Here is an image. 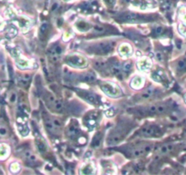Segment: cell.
Masks as SVG:
<instances>
[{
  "label": "cell",
  "instance_id": "obj_1",
  "mask_svg": "<svg viewBox=\"0 0 186 175\" xmlns=\"http://www.w3.org/2000/svg\"><path fill=\"white\" fill-rule=\"evenodd\" d=\"M44 100L46 101V103L47 106L54 111L57 112H60L63 108V105L62 102L60 101H59L58 99H56L51 93L48 92H45L44 94Z\"/></svg>",
  "mask_w": 186,
  "mask_h": 175
},
{
  "label": "cell",
  "instance_id": "obj_44",
  "mask_svg": "<svg viewBox=\"0 0 186 175\" xmlns=\"http://www.w3.org/2000/svg\"><path fill=\"white\" fill-rule=\"evenodd\" d=\"M125 1H129V0H125Z\"/></svg>",
  "mask_w": 186,
  "mask_h": 175
},
{
  "label": "cell",
  "instance_id": "obj_2",
  "mask_svg": "<svg viewBox=\"0 0 186 175\" xmlns=\"http://www.w3.org/2000/svg\"><path fill=\"white\" fill-rule=\"evenodd\" d=\"M65 62L71 67L79 68V69H83V68L87 67V65H88L86 59H84L83 57L78 56V55H70V56L66 57Z\"/></svg>",
  "mask_w": 186,
  "mask_h": 175
},
{
  "label": "cell",
  "instance_id": "obj_32",
  "mask_svg": "<svg viewBox=\"0 0 186 175\" xmlns=\"http://www.w3.org/2000/svg\"><path fill=\"white\" fill-rule=\"evenodd\" d=\"M179 31L182 35L186 36V25L185 24H181L179 26Z\"/></svg>",
  "mask_w": 186,
  "mask_h": 175
},
{
  "label": "cell",
  "instance_id": "obj_8",
  "mask_svg": "<svg viewBox=\"0 0 186 175\" xmlns=\"http://www.w3.org/2000/svg\"><path fill=\"white\" fill-rule=\"evenodd\" d=\"M78 94L85 101H87L88 102H89L91 104H97V102H98V101L96 99V96L94 94H92V93H89V92L84 91V90H78Z\"/></svg>",
  "mask_w": 186,
  "mask_h": 175
},
{
  "label": "cell",
  "instance_id": "obj_9",
  "mask_svg": "<svg viewBox=\"0 0 186 175\" xmlns=\"http://www.w3.org/2000/svg\"><path fill=\"white\" fill-rule=\"evenodd\" d=\"M150 150V145H143V146H139L137 148H135L132 150V156L134 157H141L142 155H144L145 153H147Z\"/></svg>",
  "mask_w": 186,
  "mask_h": 175
},
{
  "label": "cell",
  "instance_id": "obj_31",
  "mask_svg": "<svg viewBox=\"0 0 186 175\" xmlns=\"http://www.w3.org/2000/svg\"><path fill=\"white\" fill-rule=\"evenodd\" d=\"M17 29L13 26V27H11V28L9 29L7 35L9 36V37H13V36H15L17 35Z\"/></svg>",
  "mask_w": 186,
  "mask_h": 175
},
{
  "label": "cell",
  "instance_id": "obj_11",
  "mask_svg": "<svg viewBox=\"0 0 186 175\" xmlns=\"http://www.w3.org/2000/svg\"><path fill=\"white\" fill-rule=\"evenodd\" d=\"M84 122H85V126L88 127V129L89 130H92L95 128L96 124H97V118L92 114V115H89L85 118L84 120Z\"/></svg>",
  "mask_w": 186,
  "mask_h": 175
},
{
  "label": "cell",
  "instance_id": "obj_13",
  "mask_svg": "<svg viewBox=\"0 0 186 175\" xmlns=\"http://www.w3.org/2000/svg\"><path fill=\"white\" fill-rule=\"evenodd\" d=\"M79 79L83 82H87V83H91L94 82L96 80V77L93 73L91 72H88V73H84L82 75H80Z\"/></svg>",
  "mask_w": 186,
  "mask_h": 175
},
{
  "label": "cell",
  "instance_id": "obj_40",
  "mask_svg": "<svg viewBox=\"0 0 186 175\" xmlns=\"http://www.w3.org/2000/svg\"><path fill=\"white\" fill-rule=\"evenodd\" d=\"M105 2H106V4H107V5H109V6H112L115 4L116 0H105Z\"/></svg>",
  "mask_w": 186,
  "mask_h": 175
},
{
  "label": "cell",
  "instance_id": "obj_30",
  "mask_svg": "<svg viewBox=\"0 0 186 175\" xmlns=\"http://www.w3.org/2000/svg\"><path fill=\"white\" fill-rule=\"evenodd\" d=\"M25 158L28 161H29V162H35L36 161V157L31 152H29V151H26L25 152Z\"/></svg>",
  "mask_w": 186,
  "mask_h": 175
},
{
  "label": "cell",
  "instance_id": "obj_27",
  "mask_svg": "<svg viewBox=\"0 0 186 175\" xmlns=\"http://www.w3.org/2000/svg\"><path fill=\"white\" fill-rule=\"evenodd\" d=\"M177 69L180 71H183L186 69V59H181L178 64H177Z\"/></svg>",
  "mask_w": 186,
  "mask_h": 175
},
{
  "label": "cell",
  "instance_id": "obj_35",
  "mask_svg": "<svg viewBox=\"0 0 186 175\" xmlns=\"http://www.w3.org/2000/svg\"><path fill=\"white\" fill-rule=\"evenodd\" d=\"M6 134H7V130H6L5 127L0 126V136L4 137V136H6Z\"/></svg>",
  "mask_w": 186,
  "mask_h": 175
},
{
  "label": "cell",
  "instance_id": "obj_3",
  "mask_svg": "<svg viewBox=\"0 0 186 175\" xmlns=\"http://www.w3.org/2000/svg\"><path fill=\"white\" fill-rule=\"evenodd\" d=\"M101 89L103 90V92L105 94H107L108 96L112 97V98H117L119 96H120L121 91L120 89L114 84L110 83V82H101L100 83Z\"/></svg>",
  "mask_w": 186,
  "mask_h": 175
},
{
  "label": "cell",
  "instance_id": "obj_43",
  "mask_svg": "<svg viewBox=\"0 0 186 175\" xmlns=\"http://www.w3.org/2000/svg\"><path fill=\"white\" fill-rule=\"evenodd\" d=\"M185 101H186V95H185Z\"/></svg>",
  "mask_w": 186,
  "mask_h": 175
},
{
  "label": "cell",
  "instance_id": "obj_19",
  "mask_svg": "<svg viewBox=\"0 0 186 175\" xmlns=\"http://www.w3.org/2000/svg\"><path fill=\"white\" fill-rule=\"evenodd\" d=\"M153 91H154V89H153L152 87H150L149 89H147L141 95L142 100H148V99H150V98L152 96Z\"/></svg>",
  "mask_w": 186,
  "mask_h": 175
},
{
  "label": "cell",
  "instance_id": "obj_12",
  "mask_svg": "<svg viewBox=\"0 0 186 175\" xmlns=\"http://www.w3.org/2000/svg\"><path fill=\"white\" fill-rule=\"evenodd\" d=\"M138 67L142 71H148L151 67V62L148 59H142L138 62Z\"/></svg>",
  "mask_w": 186,
  "mask_h": 175
},
{
  "label": "cell",
  "instance_id": "obj_20",
  "mask_svg": "<svg viewBox=\"0 0 186 175\" xmlns=\"http://www.w3.org/2000/svg\"><path fill=\"white\" fill-rule=\"evenodd\" d=\"M76 27L80 30V31H85V30H88L89 29V25L84 21H79L78 23L76 24Z\"/></svg>",
  "mask_w": 186,
  "mask_h": 175
},
{
  "label": "cell",
  "instance_id": "obj_42",
  "mask_svg": "<svg viewBox=\"0 0 186 175\" xmlns=\"http://www.w3.org/2000/svg\"><path fill=\"white\" fill-rule=\"evenodd\" d=\"M182 20H183L184 24H185L186 25V13H184V14L182 15Z\"/></svg>",
  "mask_w": 186,
  "mask_h": 175
},
{
  "label": "cell",
  "instance_id": "obj_21",
  "mask_svg": "<svg viewBox=\"0 0 186 175\" xmlns=\"http://www.w3.org/2000/svg\"><path fill=\"white\" fill-rule=\"evenodd\" d=\"M101 133H97V134L95 135L93 140H92V142H91V146H92L93 148L99 147L100 144H101Z\"/></svg>",
  "mask_w": 186,
  "mask_h": 175
},
{
  "label": "cell",
  "instance_id": "obj_16",
  "mask_svg": "<svg viewBox=\"0 0 186 175\" xmlns=\"http://www.w3.org/2000/svg\"><path fill=\"white\" fill-rule=\"evenodd\" d=\"M150 77L152 78L153 80L157 81V82H162L165 79V76L164 73L161 71H153L150 75Z\"/></svg>",
  "mask_w": 186,
  "mask_h": 175
},
{
  "label": "cell",
  "instance_id": "obj_28",
  "mask_svg": "<svg viewBox=\"0 0 186 175\" xmlns=\"http://www.w3.org/2000/svg\"><path fill=\"white\" fill-rule=\"evenodd\" d=\"M167 111V107L164 104H159L157 105V114H162Z\"/></svg>",
  "mask_w": 186,
  "mask_h": 175
},
{
  "label": "cell",
  "instance_id": "obj_18",
  "mask_svg": "<svg viewBox=\"0 0 186 175\" xmlns=\"http://www.w3.org/2000/svg\"><path fill=\"white\" fill-rule=\"evenodd\" d=\"M80 173L82 174H92L94 173V167L91 163H88L81 169Z\"/></svg>",
  "mask_w": 186,
  "mask_h": 175
},
{
  "label": "cell",
  "instance_id": "obj_34",
  "mask_svg": "<svg viewBox=\"0 0 186 175\" xmlns=\"http://www.w3.org/2000/svg\"><path fill=\"white\" fill-rule=\"evenodd\" d=\"M131 69V64L130 63V62H128V63H126V64H124V66L122 67V70L124 72H128V71H130Z\"/></svg>",
  "mask_w": 186,
  "mask_h": 175
},
{
  "label": "cell",
  "instance_id": "obj_38",
  "mask_svg": "<svg viewBox=\"0 0 186 175\" xmlns=\"http://www.w3.org/2000/svg\"><path fill=\"white\" fill-rule=\"evenodd\" d=\"M105 114H106V116H108V117H112L113 114H114V111L112 110V108H110V109L106 110Z\"/></svg>",
  "mask_w": 186,
  "mask_h": 175
},
{
  "label": "cell",
  "instance_id": "obj_15",
  "mask_svg": "<svg viewBox=\"0 0 186 175\" xmlns=\"http://www.w3.org/2000/svg\"><path fill=\"white\" fill-rule=\"evenodd\" d=\"M142 85H143V78H142L141 76L135 77V78L132 79L131 83V88H133V89H140V88L142 87Z\"/></svg>",
  "mask_w": 186,
  "mask_h": 175
},
{
  "label": "cell",
  "instance_id": "obj_7",
  "mask_svg": "<svg viewBox=\"0 0 186 175\" xmlns=\"http://www.w3.org/2000/svg\"><path fill=\"white\" fill-rule=\"evenodd\" d=\"M44 121H45V126H46V128H47V130L48 131H50L51 133H54V134H57V133L59 132V128L55 126V124L53 123V120H52L51 118L45 117Z\"/></svg>",
  "mask_w": 186,
  "mask_h": 175
},
{
  "label": "cell",
  "instance_id": "obj_6",
  "mask_svg": "<svg viewBox=\"0 0 186 175\" xmlns=\"http://www.w3.org/2000/svg\"><path fill=\"white\" fill-rule=\"evenodd\" d=\"M160 129L154 125H150L146 126L142 131V135L145 137H155L160 135Z\"/></svg>",
  "mask_w": 186,
  "mask_h": 175
},
{
  "label": "cell",
  "instance_id": "obj_5",
  "mask_svg": "<svg viewBox=\"0 0 186 175\" xmlns=\"http://www.w3.org/2000/svg\"><path fill=\"white\" fill-rule=\"evenodd\" d=\"M113 48H114V44L112 42H103V43L98 44L94 48V50L99 54H108L113 50Z\"/></svg>",
  "mask_w": 186,
  "mask_h": 175
},
{
  "label": "cell",
  "instance_id": "obj_22",
  "mask_svg": "<svg viewBox=\"0 0 186 175\" xmlns=\"http://www.w3.org/2000/svg\"><path fill=\"white\" fill-rule=\"evenodd\" d=\"M68 133H69L70 137H71V138H73L75 136H77L78 133V130L77 126H75V125H70V128H69V131H68Z\"/></svg>",
  "mask_w": 186,
  "mask_h": 175
},
{
  "label": "cell",
  "instance_id": "obj_36",
  "mask_svg": "<svg viewBox=\"0 0 186 175\" xmlns=\"http://www.w3.org/2000/svg\"><path fill=\"white\" fill-rule=\"evenodd\" d=\"M2 147H0V155L2 154L3 156H5L6 154V147L5 145H1Z\"/></svg>",
  "mask_w": 186,
  "mask_h": 175
},
{
  "label": "cell",
  "instance_id": "obj_29",
  "mask_svg": "<svg viewBox=\"0 0 186 175\" xmlns=\"http://www.w3.org/2000/svg\"><path fill=\"white\" fill-rule=\"evenodd\" d=\"M47 31H48V25L47 23H43L41 25V27H40V33H41V35H46L47 33Z\"/></svg>",
  "mask_w": 186,
  "mask_h": 175
},
{
  "label": "cell",
  "instance_id": "obj_17",
  "mask_svg": "<svg viewBox=\"0 0 186 175\" xmlns=\"http://www.w3.org/2000/svg\"><path fill=\"white\" fill-rule=\"evenodd\" d=\"M110 70L112 74L114 75H119L120 72H121V67H120V64L117 61H114L112 62V64L110 65Z\"/></svg>",
  "mask_w": 186,
  "mask_h": 175
},
{
  "label": "cell",
  "instance_id": "obj_41",
  "mask_svg": "<svg viewBox=\"0 0 186 175\" xmlns=\"http://www.w3.org/2000/svg\"><path fill=\"white\" fill-rule=\"evenodd\" d=\"M16 94L15 93H13V94H11V97H10V102H15L16 101Z\"/></svg>",
  "mask_w": 186,
  "mask_h": 175
},
{
  "label": "cell",
  "instance_id": "obj_37",
  "mask_svg": "<svg viewBox=\"0 0 186 175\" xmlns=\"http://www.w3.org/2000/svg\"><path fill=\"white\" fill-rule=\"evenodd\" d=\"M155 32H156V34L161 35V34L163 32V29H162L161 27H157V28H156V29H155Z\"/></svg>",
  "mask_w": 186,
  "mask_h": 175
},
{
  "label": "cell",
  "instance_id": "obj_39",
  "mask_svg": "<svg viewBox=\"0 0 186 175\" xmlns=\"http://www.w3.org/2000/svg\"><path fill=\"white\" fill-rule=\"evenodd\" d=\"M12 167H14L15 168V170H13V169H11L12 171H14V173H16V172H17L18 170H19V165L17 164V163H14V164H12L11 165Z\"/></svg>",
  "mask_w": 186,
  "mask_h": 175
},
{
  "label": "cell",
  "instance_id": "obj_33",
  "mask_svg": "<svg viewBox=\"0 0 186 175\" xmlns=\"http://www.w3.org/2000/svg\"><path fill=\"white\" fill-rule=\"evenodd\" d=\"M104 31H105L104 28H102V27H101V26H96V27L94 28V32H96V33L101 34V33H103Z\"/></svg>",
  "mask_w": 186,
  "mask_h": 175
},
{
  "label": "cell",
  "instance_id": "obj_25",
  "mask_svg": "<svg viewBox=\"0 0 186 175\" xmlns=\"http://www.w3.org/2000/svg\"><path fill=\"white\" fill-rule=\"evenodd\" d=\"M36 143H37V149L40 152H44L47 149L46 147V144L42 141V140H36Z\"/></svg>",
  "mask_w": 186,
  "mask_h": 175
},
{
  "label": "cell",
  "instance_id": "obj_23",
  "mask_svg": "<svg viewBox=\"0 0 186 175\" xmlns=\"http://www.w3.org/2000/svg\"><path fill=\"white\" fill-rule=\"evenodd\" d=\"M18 130L22 136H26L28 134V128L25 124H18Z\"/></svg>",
  "mask_w": 186,
  "mask_h": 175
},
{
  "label": "cell",
  "instance_id": "obj_4",
  "mask_svg": "<svg viewBox=\"0 0 186 175\" xmlns=\"http://www.w3.org/2000/svg\"><path fill=\"white\" fill-rule=\"evenodd\" d=\"M120 19L124 22H131V23H136V22H142L143 20H148V17H141L137 14H123L120 16Z\"/></svg>",
  "mask_w": 186,
  "mask_h": 175
},
{
  "label": "cell",
  "instance_id": "obj_26",
  "mask_svg": "<svg viewBox=\"0 0 186 175\" xmlns=\"http://www.w3.org/2000/svg\"><path fill=\"white\" fill-rule=\"evenodd\" d=\"M17 65H18V67H19V68H21V69H26V68H28V67L29 63H28V60L23 59H18V60H17Z\"/></svg>",
  "mask_w": 186,
  "mask_h": 175
},
{
  "label": "cell",
  "instance_id": "obj_24",
  "mask_svg": "<svg viewBox=\"0 0 186 175\" xmlns=\"http://www.w3.org/2000/svg\"><path fill=\"white\" fill-rule=\"evenodd\" d=\"M173 145H164V146H161V149H160V152L161 154H165V153H168L169 151H171L173 150Z\"/></svg>",
  "mask_w": 186,
  "mask_h": 175
},
{
  "label": "cell",
  "instance_id": "obj_14",
  "mask_svg": "<svg viewBox=\"0 0 186 175\" xmlns=\"http://www.w3.org/2000/svg\"><path fill=\"white\" fill-rule=\"evenodd\" d=\"M120 54L122 57H129L131 54V46L127 45V44H123L119 48Z\"/></svg>",
  "mask_w": 186,
  "mask_h": 175
},
{
  "label": "cell",
  "instance_id": "obj_10",
  "mask_svg": "<svg viewBox=\"0 0 186 175\" xmlns=\"http://www.w3.org/2000/svg\"><path fill=\"white\" fill-rule=\"evenodd\" d=\"M133 5L141 9H147L153 6L151 0H133Z\"/></svg>",
  "mask_w": 186,
  "mask_h": 175
}]
</instances>
